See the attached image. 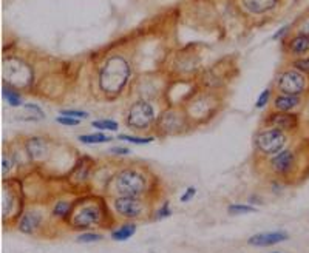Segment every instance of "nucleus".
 I'll return each mask as SVG.
<instances>
[{"label":"nucleus","instance_id":"1","mask_svg":"<svg viewBox=\"0 0 309 253\" xmlns=\"http://www.w3.org/2000/svg\"><path fill=\"white\" fill-rule=\"evenodd\" d=\"M130 77V65L121 56H112L106 61L104 67L99 71V87L100 91L113 97L118 96L125 87Z\"/></svg>","mask_w":309,"mask_h":253},{"label":"nucleus","instance_id":"2","mask_svg":"<svg viewBox=\"0 0 309 253\" xmlns=\"http://www.w3.org/2000/svg\"><path fill=\"white\" fill-rule=\"evenodd\" d=\"M113 187L119 196L141 198L147 190V179L135 168H124L115 176Z\"/></svg>","mask_w":309,"mask_h":253},{"label":"nucleus","instance_id":"3","mask_svg":"<svg viewBox=\"0 0 309 253\" xmlns=\"http://www.w3.org/2000/svg\"><path fill=\"white\" fill-rule=\"evenodd\" d=\"M286 142H288L286 133L280 128H274V127L260 130L253 137V144H255L256 150L266 156H274V155L280 153L281 150H285Z\"/></svg>","mask_w":309,"mask_h":253},{"label":"nucleus","instance_id":"4","mask_svg":"<svg viewBox=\"0 0 309 253\" xmlns=\"http://www.w3.org/2000/svg\"><path fill=\"white\" fill-rule=\"evenodd\" d=\"M4 77L8 85L14 88H25L33 80V70L23 61L10 58L4 62Z\"/></svg>","mask_w":309,"mask_h":253},{"label":"nucleus","instance_id":"5","mask_svg":"<svg viewBox=\"0 0 309 253\" xmlns=\"http://www.w3.org/2000/svg\"><path fill=\"white\" fill-rule=\"evenodd\" d=\"M154 122V110L148 100H138L135 102L127 115V125L135 130H144L148 128Z\"/></svg>","mask_w":309,"mask_h":253},{"label":"nucleus","instance_id":"6","mask_svg":"<svg viewBox=\"0 0 309 253\" xmlns=\"http://www.w3.org/2000/svg\"><path fill=\"white\" fill-rule=\"evenodd\" d=\"M277 90L281 94L300 96L306 88V79L298 70H286L277 79Z\"/></svg>","mask_w":309,"mask_h":253},{"label":"nucleus","instance_id":"7","mask_svg":"<svg viewBox=\"0 0 309 253\" xmlns=\"http://www.w3.org/2000/svg\"><path fill=\"white\" fill-rule=\"evenodd\" d=\"M186 127H187L186 116L181 111L173 108L164 111L157 121V128L163 134H178V133H183Z\"/></svg>","mask_w":309,"mask_h":253},{"label":"nucleus","instance_id":"8","mask_svg":"<svg viewBox=\"0 0 309 253\" xmlns=\"http://www.w3.org/2000/svg\"><path fill=\"white\" fill-rule=\"evenodd\" d=\"M113 207L119 216L128 218V219H136V218L142 216V213H144V202L139 198L119 196L115 199Z\"/></svg>","mask_w":309,"mask_h":253},{"label":"nucleus","instance_id":"9","mask_svg":"<svg viewBox=\"0 0 309 253\" xmlns=\"http://www.w3.org/2000/svg\"><path fill=\"white\" fill-rule=\"evenodd\" d=\"M100 219H102V212L97 206H85L74 213L71 222H73V227L76 229H88L99 224Z\"/></svg>","mask_w":309,"mask_h":253},{"label":"nucleus","instance_id":"10","mask_svg":"<svg viewBox=\"0 0 309 253\" xmlns=\"http://www.w3.org/2000/svg\"><path fill=\"white\" fill-rule=\"evenodd\" d=\"M271 168L275 175L278 176H286L292 172L295 165V155L291 150H281L280 153L274 155L272 159L269 161Z\"/></svg>","mask_w":309,"mask_h":253},{"label":"nucleus","instance_id":"11","mask_svg":"<svg viewBox=\"0 0 309 253\" xmlns=\"http://www.w3.org/2000/svg\"><path fill=\"white\" fill-rule=\"evenodd\" d=\"M266 125L274 127V128H280L283 131H291L295 130L298 125V118L295 115L291 113H283V111H275L271 113L266 119Z\"/></svg>","mask_w":309,"mask_h":253},{"label":"nucleus","instance_id":"12","mask_svg":"<svg viewBox=\"0 0 309 253\" xmlns=\"http://www.w3.org/2000/svg\"><path fill=\"white\" fill-rule=\"evenodd\" d=\"M289 238V235L283 230L280 232H268V233H259V235H253L247 239L249 245L253 247H269V245H275L280 244L283 241H286Z\"/></svg>","mask_w":309,"mask_h":253},{"label":"nucleus","instance_id":"13","mask_svg":"<svg viewBox=\"0 0 309 253\" xmlns=\"http://www.w3.org/2000/svg\"><path fill=\"white\" fill-rule=\"evenodd\" d=\"M25 148H27V153H28L30 159H33V161H43L49 155L48 142L43 137H39V136L30 137L25 142Z\"/></svg>","mask_w":309,"mask_h":253},{"label":"nucleus","instance_id":"14","mask_svg":"<svg viewBox=\"0 0 309 253\" xmlns=\"http://www.w3.org/2000/svg\"><path fill=\"white\" fill-rule=\"evenodd\" d=\"M215 108V104L211 102V97L209 96H198L195 97L190 105H189V110H190V116L193 115L196 119H202L208 116L211 111H214Z\"/></svg>","mask_w":309,"mask_h":253},{"label":"nucleus","instance_id":"15","mask_svg":"<svg viewBox=\"0 0 309 253\" xmlns=\"http://www.w3.org/2000/svg\"><path fill=\"white\" fill-rule=\"evenodd\" d=\"M42 215L36 210L27 212L19 221V230L25 235H33L42 224Z\"/></svg>","mask_w":309,"mask_h":253},{"label":"nucleus","instance_id":"16","mask_svg":"<svg viewBox=\"0 0 309 253\" xmlns=\"http://www.w3.org/2000/svg\"><path fill=\"white\" fill-rule=\"evenodd\" d=\"M298 104H300V96H291V94H277L272 102L274 110L283 111V113H291Z\"/></svg>","mask_w":309,"mask_h":253},{"label":"nucleus","instance_id":"17","mask_svg":"<svg viewBox=\"0 0 309 253\" xmlns=\"http://www.w3.org/2000/svg\"><path fill=\"white\" fill-rule=\"evenodd\" d=\"M243 5L253 14H263L277 5V0H243Z\"/></svg>","mask_w":309,"mask_h":253},{"label":"nucleus","instance_id":"18","mask_svg":"<svg viewBox=\"0 0 309 253\" xmlns=\"http://www.w3.org/2000/svg\"><path fill=\"white\" fill-rule=\"evenodd\" d=\"M289 48H291L292 54H295V56H303L304 53L309 51V36L300 33L298 36H295V37L291 40Z\"/></svg>","mask_w":309,"mask_h":253},{"label":"nucleus","instance_id":"19","mask_svg":"<svg viewBox=\"0 0 309 253\" xmlns=\"http://www.w3.org/2000/svg\"><path fill=\"white\" fill-rule=\"evenodd\" d=\"M2 93H4V97L7 102L11 105V107H20L22 105V96L20 93L17 91V88L11 87V85H4L2 88Z\"/></svg>","mask_w":309,"mask_h":253},{"label":"nucleus","instance_id":"20","mask_svg":"<svg viewBox=\"0 0 309 253\" xmlns=\"http://www.w3.org/2000/svg\"><path fill=\"white\" fill-rule=\"evenodd\" d=\"M135 232H136V224H133V222L132 224H124L119 229L112 232V238L115 241H127L135 235Z\"/></svg>","mask_w":309,"mask_h":253},{"label":"nucleus","instance_id":"21","mask_svg":"<svg viewBox=\"0 0 309 253\" xmlns=\"http://www.w3.org/2000/svg\"><path fill=\"white\" fill-rule=\"evenodd\" d=\"M79 140L82 144H104V142H110L112 137L104 133H91V134L79 136Z\"/></svg>","mask_w":309,"mask_h":253},{"label":"nucleus","instance_id":"22","mask_svg":"<svg viewBox=\"0 0 309 253\" xmlns=\"http://www.w3.org/2000/svg\"><path fill=\"white\" fill-rule=\"evenodd\" d=\"M91 125L97 130H107V131H116L118 130V122L112 121V119H99V121H93Z\"/></svg>","mask_w":309,"mask_h":253},{"label":"nucleus","instance_id":"23","mask_svg":"<svg viewBox=\"0 0 309 253\" xmlns=\"http://www.w3.org/2000/svg\"><path fill=\"white\" fill-rule=\"evenodd\" d=\"M71 212V204H68V202H58V204L55 206L53 209V215L56 218H67Z\"/></svg>","mask_w":309,"mask_h":253},{"label":"nucleus","instance_id":"24","mask_svg":"<svg viewBox=\"0 0 309 253\" xmlns=\"http://www.w3.org/2000/svg\"><path fill=\"white\" fill-rule=\"evenodd\" d=\"M25 111L30 115L28 121H39V119H45V113L40 110V107L34 105V104H27L25 105Z\"/></svg>","mask_w":309,"mask_h":253},{"label":"nucleus","instance_id":"25","mask_svg":"<svg viewBox=\"0 0 309 253\" xmlns=\"http://www.w3.org/2000/svg\"><path fill=\"white\" fill-rule=\"evenodd\" d=\"M256 209L253 206H246V204H232L229 206V213L230 215H243V213H253Z\"/></svg>","mask_w":309,"mask_h":253},{"label":"nucleus","instance_id":"26","mask_svg":"<svg viewBox=\"0 0 309 253\" xmlns=\"http://www.w3.org/2000/svg\"><path fill=\"white\" fill-rule=\"evenodd\" d=\"M118 139L130 142V144H138V145H144V144H150L153 140V137H139V136H128V134H119Z\"/></svg>","mask_w":309,"mask_h":253},{"label":"nucleus","instance_id":"27","mask_svg":"<svg viewBox=\"0 0 309 253\" xmlns=\"http://www.w3.org/2000/svg\"><path fill=\"white\" fill-rule=\"evenodd\" d=\"M102 239V235L99 233H93V232H87V233H82L78 236V241L79 242H97Z\"/></svg>","mask_w":309,"mask_h":253},{"label":"nucleus","instance_id":"28","mask_svg":"<svg viewBox=\"0 0 309 253\" xmlns=\"http://www.w3.org/2000/svg\"><path fill=\"white\" fill-rule=\"evenodd\" d=\"M269 100H271V90L268 88V90L262 91V94H260L259 100H256L255 107H256V108H265V107L269 104Z\"/></svg>","mask_w":309,"mask_h":253},{"label":"nucleus","instance_id":"29","mask_svg":"<svg viewBox=\"0 0 309 253\" xmlns=\"http://www.w3.org/2000/svg\"><path fill=\"white\" fill-rule=\"evenodd\" d=\"M61 125H67V127H74V125H79L82 119H78V118H71V116H64L61 115L58 119H56Z\"/></svg>","mask_w":309,"mask_h":253},{"label":"nucleus","instance_id":"30","mask_svg":"<svg viewBox=\"0 0 309 253\" xmlns=\"http://www.w3.org/2000/svg\"><path fill=\"white\" fill-rule=\"evenodd\" d=\"M294 67H295V70L301 71L303 74H309V58H304V59L301 58V59L295 61Z\"/></svg>","mask_w":309,"mask_h":253},{"label":"nucleus","instance_id":"31","mask_svg":"<svg viewBox=\"0 0 309 253\" xmlns=\"http://www.w3.org/2000/svg\"><path fill=\"white\" fill-rule=\"evenodd\" d=\"M64 116H71V118H78V119H85L88 118L87 111H81V110H62L61 111Z\"/></svg>","mask_w":309,"mask_h":253},{"label":"nucleus","instance_id":"32","mask_svg":"<svg viewBox=\"0 0 309 253\" xmlns=\"http://www.w3.org/2000/svg\"><path fill=\"white\" fill-rule=\"evenodd\" d=\"M170 215H172L170 206H169V202H166V204L157 212V219H164V218H169Z\"/></svg>","mask_w":309,"mask_h":253},{"label":"nucleus","instance_id":"33","mask_svg":"<svg viewBox=\"0 0 309 253\" xmlns=\"http://www.w3.org/2000/svg\"><path fill=\"white\" fill-rule=\"evenodd\" d=\"M110 153L118 155V156H125V155H130V148H125V147H113V148H110Z\"/></svg>","mask_w":309,"mask_h":253},{"label":"nucleus","instance_id":"34","mask_svg":"<svg viewBox=\"0 0 309 253\" xmlns=\"http://www.w3.org/2000/svg\"><path fill=\"white\" fill-rule=\"evenodd\" d=\"M11 165H13V159L8 155H5L4 159H2V172H4V175H7L11 170Z\"/></svg>","mask_w":309,"mask_h":253},{"label":"nucleus","instance_id":"35","mask_svg":"<svg viewBox=\"0 0 309 253\" xmlns=\"http://www.w3.org/2000/svg\"><path fill=\"white\" fill-rule=\"evenodd\" d=\"M195 193H196V188H195V187H189V188L184 191V194L181 196V202H189V201L195 196Z\"/></svg>","mask_w":309,"mask_h":253},{"label":"nucleus","instance_id":"36","mask_svg":"<svg viewBox=\"0 0 309 253\" xmlns=\"http://www.w3.org/2000/svg\"><path fill=\"white\" fill-rule=\"evenodd\" d=\"M301 34H307L309 36V19H306L301 23Z\"/></svg>","mask_w":309,"mask_h":253},{"label":"nucleus","instance_id":"37","mask_svg":"<svg viewBox=\"0 0 309 253\" xmlns=\"http://www.w3.org/2000/svg\"><path fill=\"white\" fill-rule=\"evenodd\" d=\"M288 28H289V26H283V28H281V30H280V31H278V33H277L275 36H274V39H278V37H281V36H283V34H285V33L288 31Z\"/></svg>","mask_w":309,"mask_h":253}]
</instances>
